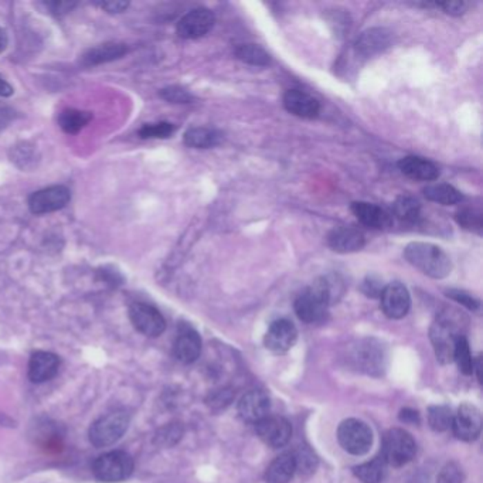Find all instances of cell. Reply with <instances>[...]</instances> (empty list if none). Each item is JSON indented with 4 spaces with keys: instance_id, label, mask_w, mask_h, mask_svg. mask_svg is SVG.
<instances>
[{
    "instance_id": "cell-14",
    "label": "cell",
    "mask_w": 483,
    "mask_h": 483,
    "mask_svg": "<svg viewBox=\"0 0 483 483\" xmlns=\"http://www.w3.org/2000/svg\"><path fill=\"white\" fill-rule=\"evenodd\" d=\"M456 438L462 441H475L482 431V414L472 404H462L452 418L451 424Z\"/></svg>"
},
{
    "instance_id": "cell-4",
    "label": "cell",
    "mask_w": 483,
    "mask_h": 483,
    "mask_svg": "<svg viewBox=\"0 0 483 483\" xmlns=\"http://www.w3.org/2000/svg\"><path fill=\"white\" fill-rule=\"evenodd\" d=\"M129 415L125 411H112L99 417L90 428V441L97 448L114 445L126 433Z\"/></svg>"
},
{
    "instance_id": "cell-8",
    "label": "cell",
    "mask_w": 483,
    "mask_h": 483,
    "mask_svg": "<svg viewBox=\"0 0 483 483\" xmlns=\"http://www.w3.org/2000/svg\"><path fill=\"white\" fill-rule=\"evenodd\" d=\"M129 319L135 329L148 337H157L166 329L164 315L149 304H133L129 308Z\"/></svg>"
},
{
    "instance_id": "cell-21",
    "label": "cell",
    "mask_w": 483,
    "mask_h": 483,
    "mask_svg": "<svg viewBox=\"0 0 483 483\" xmlns=\"http://www.w3.org/2000/svg\"><path fill=\"white\" fill-rule=\"evenodd\" d=\"M60 368V359L50 352H36L29 362V379L41 384L56 377Z\"/></svg>"
},
{
    "instance_id": "cell-20",
    "label": "cell",
    "mask_w": 483,
    "mask_h": 483,
    "mask_svg": "<svg viewBox=\"0 0 483 483\" xmlns=\"http://www.w3.org/2000/svg\"><path fill=\"white\" fill-rule=\"evenodd\" d=\"M284 106L288 112L304 119H313L320 112V103L316 98L301 90H289L284 95Z\"/></svg>"
},
{
    "instance_id": "cell-16",
    "label": "cell",
    "mask_w": 483,
    "mask_h": 483,
    "mask_svg": "<svg viewBox=\"0 0 483 483\" xmlns=\"http://www.w3.org/2000/svg\"><path fill=\"white\" fill-rule=\"evenodd\" d=\"M328 246L339 254L360 251L366 246L364 234L355 227H336L328 234Z\"/></svg>"
},
{
    "instance_id": "cell-24",
    "label": "cell",
    "mask_w": 483,
    "mask_h": 483,
    "mask_svg": "<svg viewBox=\"0 0 483 483\" xmlns=\"http://www.w3.org/2000/svg\"><path fill=\"white\" fill-rule=\"evenodd\" d=\"M295 472H297V461L293 452L279 455L278 458L268 466L265 473L266 483H288Z\"/></svg>"
},
{
    "instance_id": "cell-25",
    "label": "cell",
    "mask_w": 483,
    "mask_h": 483,
    "mask_svg": "<svg viewBox=\"0 0 483 483\" xmlns=\"http://www.w3.org/2000/svg\"><path fill=\"white\" fill-rule=\"evenodd\" d=\"M183 142L186 146L195 149H210L221 142V133L216 129L196 126L186 130Z\"/></svg>"
},
{
    "instance_id": "cell-37",
    "label": "cell",
    "mask_w": 483,
    "mask_h": 483,
    "mask_svg": "<svg viewBox=\"0 0 483 483\" xmlns=\"http://www.w3.org/2000/svg\"><path fill=\"white\" fill-rule=\"evenodd\" d=\"M445 293H446V297H448V298H451V299L455 301V302L461 304L462 306H465V308H468V309H471V310H477L479 306H480V302H479L475 297H472L471 293H468V292H465V290H461V289H448Z\"/></svg>"
},
{
    "instance_id": "cell-12",
    "label": "cell",
    "mask_w": 483,
    "mask_h": 483,
    "mask_svg": "<svg viewBox=\"0 0 483 483\" xmlns=\"http://www.w3.org/2000/svg\"><path fill=\"white\" fill-rule=\"evenodd\" d=\"M382 309L390 319L404 317L411 306L408 289L401 282H391L383 288L380 295Z\"/></svg>"
},
{
    "instance_id": "cell-23",
    "label": "cell",
    "mask_w": 483,
    "mask_h": 483,
    "mask_svg": "<svg viewBox=\"0 0 483 483\" xmlns=\"http://www.w3.org/2000/svg\"><path fill=\"white\" fill-rule=\"evenodd\" d=\"M126 52H128L126 44L110 41V43L98 44V46L90 48L81 56V60L79 61H81V64L86 67L99 66V64L119 60L126 55Z\"/></svg>"
},
{
    "instance_id": "cell-10",
    "label": "cell",
    "mask_w": 483,
    "mask_h": 483,
    "mask_svg": "<svg viewBox=\"0 0 483 483\" xmlns=\"http://www.w3.org/2000/svg\"><path fill=\"white\" fill-rule=\"evenodd\" d=\"M71 200V192L66 186H50L33 193L29 207L33 214H47L64 208Z\"/></svg>"
},
{
    "instance_id": "cell-2",
    "label": "cell",
    "mask_w": 483,
    "mask_h": 483,
    "mask_svg": "<svg viewBox=\"0 0 483 483\" xmlns=\"http://www.w3.org/2000/svg\"><path fill=\"white\" fill-rule=\"evenodd\" d=\"M466 319L462 313L455 309L442 310L429 331L435 356L441 363H451L453 360V351L456 342L464 335Z\"/></svg>"
},
{
    "instance_id": "cell-38",
    "label": "cell",
    "mask_w": 483,
    "mask_h": 483,
    "mask_svg": "<svg viewBox=\"0 0 483 483\" xmlns=\"http://www.w3.org/2000/svg\"><path fill=\"white\" fill-rule=\"evenodd\" d=\"M462 482H464V471L458 464L455 462L446 464L438 476V483H462Z\"/></svg>"
},
{
    "instance_id": "cell-15",
    "label": "cell",
    "mask_w": 483,
    "mask_h": 483,
    "mask_svg": "<svg viewBox=\"0 0 483 483\" xmlns=\"http://www.w3.org/2000/svg\"><path fill=\"white\" fill-rule=\"evenodd\" d=\"M200 353L201 339L199 333L189 325H180L173 344L175 357L184 364H190L199 359Z\"/></svg>"
},
{
    "instance_id": "cell-1",
    "label": "cell",
    "mask_w": 483,
    "mask_h": 483,
    "mask_svg": "<svg viewBox=\"0 0 483 483\" xmlns=\"http://www.w3.org/2000/svg\"><path fill=\"white\" fill-rule=\"evenodd\" d=\"M342 293V282L337 277H324L308 286L295 301V313L305 324H319L328 316L332 302Z\"/></svg>"
},
{
    "instance_id": "cell-7",
    "label": "cell",
    "mask_w": 483,
    "mask_h": 483,
    "mask_svg": "<svg viewBox=\"0 0 483 483\" xmlns=\"http://www.w3.org/2000/svg\"><path fill=\"white\" fill-rule=\"evenodd\" d=\"M337 440L346 452L360 456L371 448L373 433L366 422L351 418L339 425Z\"/></svg>"
},
{
    "instance_id": "cell-11",
    "label": "cell",
    "mask_w": 483,
    "mask_h": 483,
    "mask_svg": "<svg viewBox=\"0 0 483 483\" xmlns=\"http://www.w3.org/2000/svg\"><path fill=\"white\" fill-rule=\"evenodd\" d=\"M255 431L258 437L273 448L285 446L292 437V426L288 420L282 417L266 415L255 424Z\"/></svg>"
},
{
    "instance_id": "cell-30",
    "label": "cell",
    "mask_w": 483,
    "mask_h": 483,
    "mask_svg": "<svg viewBox=\"0 0 483 483\" xmlns=\"http://www.w3.org/2000/svg\"><path fill=\"white\" fill-rule=\"evenodd\" d=\"M393 208L394 216L404 223H415L421 216V204L411 196H400Z\"/></svg>"
},
{
    "instance_id": "cell-27",
    "label": "cell",
    "mask_w": 483,
    "mask_h": 483,
    "mask_svg": "<svg viewBox=\"0 0 483 483\" xmlns=\"http://www.w3.org/2000/svg\"><path fill=\"white\" fill-rule=\"evenodd\" d=\"M234 52L239 61L250 66L266 67L271 63L270 55L258 44H239Z\"/></svg>"
},
{
    "instance_id": "cell-36",
    "label": "cell",
    "mask_w": 483,
    "mask_h": 483,
    "mask_svg": "<svg viewBox=\"0 0 483 483\" xmlns=\"http://www.w3.org/2000/svg\"><path fill=\"white\" fill-rule=\"evenodd\" d=\"M159 95L170 103H192L195 101L193 94L180 86H170L160 90Z\"/></svg>"
},
{
    "instance_id": "cell-41",
    "label": "cell",
    "mask_w": 483,
    "mask_h": 483,
    "mask_svg": "<svg viewBox=\"0 0 483 483\" xmlns=\"http://www.w3.org/2000/svg\"><path fill=\"white\" fill-rule=\"evenodd\" d=\"M295 461H297V471L301 469V472H313L316 468V460L310 451L304 449L299 453H293Z\"/></svg>"
},
{
    "instance_id": "cell-5",
    "label": "cell",
    "mask_w": 483,
    "mask_h": 483,
    "mask_svg": "<svg viewBox=\"0 0 483 483\" xmlns=\"http://www.w3.org/2000/svg\"><path fill=\"white\" fill-rule=\"evenodd\" d=\"M133 472L132 456L124 451L106 452L92 464L94 476L105 483H117L128 479Z\"/></svg>"
},
{
    "instance_id": "cell-46",
    "label": "cell",
    "mask_w": 483,
    "mask_h": 483,
    "mask_svg": "<svg viewBox=\"0 0 483 483\" xmlns=\"http://www.w3.org/2000/svg\"><path fill=\"white\" fill-rule=\"evenodd\" d=\"M13 92H14L13 87L6 81V79H3L2 75H0V97L8 98V97H12Z\"/></svg>"
},
{
    "instance_id": "cell-6",
    "label": "cell",
    "mask_w": 483,
    "mask_h": 483,
    "mask_svg": "<svg viewBox=\"0 0 483 483\" xmlns=\"http://www.w3.org/2000/svg\"><path fill=\"white\" fill-rule=\"evenodd\" d=\"M417 452V444L414 438L401 428H394L384 435L382 458L387 465L394 468L404 466L408 464Z\"/></svg>"
},
{
    "instance_id": "cell-42",
    "label": "cell",
    "mask_w": 483,
    "mask_h": 483,
    "mask_svg": "<svg viewBox=\"0 0 483 483\" xmlns=\"http://www.w3.org/2000/svg\"><path fill=\"white\" fill-rule=\"evenodd\" d=\"M98 5L105 12H108L111 14L122 13L129 8V2H125V0H105V2H99Z\"/></svg>"
},
{
    "instance_id": "cell-22",
    "label": "cell",
    "mask_w": 483,
    "mask_h": 483,
    "mask_svg": "<svg viewBox=\"0 0 483 483\" xmlns=\"http://www.w3.org/2000/svg\"><path fill=\"white\" fill-rule=\"evenodd\" d=\"M397 166L402 175L415 180L433 181L440 177V169L433 162L420 156L402 157L398 160Z\"/></svg>"
},
{
    "instance_id": "cell-47",
    "label": "cell",
    "mask_w": 483,
    "mask_h": 483,
    "mask_svg": "<svg viewBox=\"0 0 483 483\" xmlns=\"http://www.w3.org/2000/svg\"><path fill=\"white\" fill-rule=\"evenodd\" d=\"M9 44V37H8V32L5 29L0 28V52H3L6 50Z\"/></svg>"
},
{
    "instance_id": "cell-32",
    "label": "cell",
    "mask_w": 483,
    "mask_h": 483,
    "mask_svg": "<svg viewBox=\"0 0 483 483\" xmlns=\"http://www.w3.org/2000/svg\"><path fill=\"white\" fill-rule=\"evenodd\" d=\"M453 360L458 364V368L465 375H471L475 370V363L471 355V348L466 336H462L458 342H456L455 351H453Z\"/></svg>"
},
{
    "instance_id": "cell-13",
    "label": "cell",
    "mask_w": 483,
    "mask_h": 483,
    "mask_svg": "<svg viewBox=\"0 0 483 483\" xmlns=\"http://www.w3.org/2000/svg\"><path fill=\"white\" fill-rule=\"evenodd\" d=\"M297 339L298 331L292 322L288 319H278L270 326V329H268L264 343L268 351H271L277 355H282L290 351Z\"/></svg>"
},
{
    "instance_id": "cell-31",
    "label": "cell",
    "mask_w": 483,
    "mask_h": 483,
    "mask_svg": "<svg viewBox=\"0 0 483 483\" xmlns=\"http://www.w3.org/2000/svg\"><path fill=\"white\" fill-rule=\"evenodd\" d=\"M10 159L13 164H16V166H19L23 170H28L36 166L39 156L36 148L32 144L21 142L12 148Z\"/></svg>"
},
{
    "instance_id": "cell-34",
    "label": "cell",
    "mask_w": 483,
    "mask_h": 483,
    "mask_svg": "<svg viewBox=\"0 0 483 483\" xmlns=\"http://www.w3.org/2000/svg\"><path fill=\"white\" fill-rule=\"evenodd\" d=\"M176 132V126L169 122L146 124L139 129V137L142 139H166Z\"/></svg>"
},
{
    "instance_id": "cell-26",
    "label": "cell",
    "mask_w": 483,
    "mask_h": 483,
    "mask_svg": "<svg viewBox=\"0 0 483 483\" xmlns=\"http://www.w3.org/2000/svg\"><path fill=\"white\" fill-rule=\"evenodd\" d=\"M424 196L429 200L442 206H453L464 200L462 193L446 183H434L424 187Z\"/></svg>"
},
{
    "instance_id": "cell-19",
    "label": "cell",
    "mask_w": 483,
    "mask_h": 483,
    "mask_svg": "<svg viewBox=\"0 0 483 483\" xmlns=\"http://www.w3.org/2000/svg\"><path fill=\"white\" fill-rule=\"evenodd\" d=\"M393 43V33L384 28H373L363 32L356 40V52L363 57H373L387 50Z\"/></svg>"
},
{
    "instance_id": "cell-44",
    "label": "cell",
    "mask_w": 483,
    "mask_h": 483,
    "mask_svg": "<svg viewBox=\"0 0 483 483\" xmlns=\"http://www.w3.org/2000/svg\"><path fill=\"white\" fill-rule=\"evenodd\" d=\"M46 6L51 10V13L61 16L71 12L75 8V3L74 2H48L46 3Z\"/></svg>"
},
{
    "instance_id": "cell-45",
    "label": "cell",
    "mask_w": 483,
    "mask_h": 483,
    "mask_svg": "<svg viewBox=\"0 0 483 483\" xmlns=\"http://www.w3.org/2000/svg\"><path fill=\"white\" fill-rule=\"evenodd\" d=\"M400 421L406 424H420V414L415 410L404 408L400 413Z\"/></svg>"
},
{
    "instance_id": "cell-3",
    "label": "cell",
    "mask_w": 483,
    "mask_h": 483,
    "mask_svg": "<svg viewBox=\"0 0 483 483\" xmlns=\"http://www.w3.org/2000/svg\"><path fill=\"white\" fill-rule=\"evenodd\" d=\"M404 257L414 268L433 279H444L452 271V262L446 253L431 243H410Z\"/></svg>"
},
{
    "instance_id": "cell-9",
    "label": "cell",
    "mask_w": 483,
    "mask_h": 483,
    "mask_svg": "<svg viewBox=\"0 0 483 483\" xmlns=\"http://www.w3.org/2000/svg\"><path fill=\"white\" fill-rule=\"evenodd\" d=\"M216 23V16L207 8H197L186 13L177 23L176 32L181 39L195 40L206 36Z\"/></svg>"
},
{
    "instance_id": "cell-43",
    "label": "cell",
    "mask_w": 483,
    "mask_h": 483,
    "mask_svg": "<svg viewBox=\"0 0 483 483\" xmlns=\"http://www.w3.org/2000/svg\"><path fill=\"white\" fill-rule=\"evenodd\" d=\"M17 112L9 106H0V132H3L16 118Z\"/></svg>"
},
{
    "instance_id": "cell-35",
    "label": "cell",
    "mask_w": 483,
    "mask_h": 483,
    "mask_svg": "<svg viewBox=\"0 0 483 483\" xmlns=\"http://www.w3.org/2000/svg\"><path fill=\"white\" fill-rule=\"evenodd\" d=\"M456 223H458L462 228L476 233V234H482V228H483V223H482V214L477 210L473 208H464L461 211L456 213Z\"/></svg>"
},
{
    "instance_id": "cell-18",
    "label": "cell",
    "mask_w": 483,
    "mask_h": 483,
    "mask_svg": "<svg viewBox=\"0 0 483 483\" xmlns=\"http://www.w3.org/2000/svg\"><path fill=\"white\" fill-rule=\"evenodd\" d=\"M271 402L268 397L261 390L248 391L238 402V414L246 422L257 424L266 415H270Z\"/></svg>"
},
{
    "instance_id": "cell-39",
    "label": "cell",
    "mask_w": 483,
    "mask_h": 483,
    "mask_svg": "<svg viewBox=\"0 0 483 483\" xmlns=\"http://www.w3.org/2000/svg\"><path fill=\"white\" fill-rule=\"evenodd\" d=\"M383 288L384 286H383L382 279L375 275H368L362 285V290L366 293V297H368V298H380Z\"/></svg>"
},
{
    "instance_id": "cell-33",
    "label": "cell",
    "mask_w": 483,
    "mask_h": 483,
    "mask_svg": "<svg viewBox=\"0 0 483 483\" xmlns=\"http://www.w3.org/2000/svg\"><path fill=\"white\" fill-rule=\"evenodd\" d=\"M452 418L453 415L451 413V408L445 406H434V407H429L428 410V422L434 431H438V433L446 431L452 424Z\"/></svg>"
},
{
    "instance_id": "cell-28",
    "label": "cell",
    "mask_w": 483,
    "mask_h": 483,
    "mask_svg": "<svg viewBox=\"0 0 483 483\" xmlns=\"http://www.w3.org/2000/svg\"><path fill=\"white\" fill-rule=\"evenodd\" d=\"M92 119V114L79 110H66L59 115V125L66 132L72 135L86 128Z\"/></svg>"
},
{
    "instance_id": "cell-29",
    "label": "cell",
    "mask_w": 483,
    "mask_h": 483,
    "mask_svg": "<svg viewBox=\"0 0 483 483\" xmlns=\"http://www.w3.org/2000/svg\"><path fill=\"white\" fill-rule=\"evenodd\" d=\"M387 464L382 456L355 468V475L363 483H382L386 476Z\"/></svg>"
},
{
    "instance_id": "cell-17",
    "label": "cell",
    "mask_w": 483,
    "mask_h": 483,
    "mask_svg": "<svg viewBox=\"0 0 483 483\" xmlns=\"http://www.w3.org/2000/svg\"><path fill=\"white\" fill-rule=\"evenodd\" d=\"M352 211L356 219L366 227L373 230H390L394 224L391 214L377 204L367 201L352 203Z\"/></svg>"
},
{
    "instance_id": "cell-40",
    "label": "cell",
    "mask_w": 483,
    "mask_h": 483,
    "mask_svg": "<svg viewBox=\"0 0 483 483\" xmlns=\"http://www.w3.org/2000/svg\"><path fill=\"white\" fill-rule=\"evenodd\" d=\"M435 6L441 8L446 14L451 16H462L468 10V3L462 0H446V2H438Z\"/></svg>"
}]
</instances>
